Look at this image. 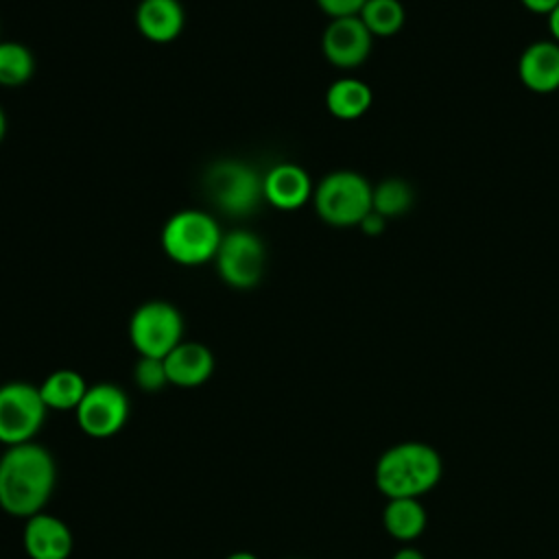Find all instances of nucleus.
<instances>
[{
  "label": "nucleus",
  "instance_id": "nucleus-1",
  "mask_svg": "<svg viewBox=\"0 0 559 559\" xmlns=\"http://www.w3.org/2000/svg\"><path fill=\"white\" fill-rule=\"evenodd\" d=\"M55 483V459L35 441L9 445L0 456V509L13 518L26 520L44 511Z\"/></svg>",
  "mask_w": 559,
  "mask_h": 559
},
{
  "label": "nucleus",
  "instance_id": "nucleus-2",
  "mask_svg": "<svg viewBox=\"0 0 559 559\" xmlns=\"http://www.w3.org/2000/svg\"><path fill=\"white\" fill-rule=\"evenodd\" d=\"M443 476L441 454L424 441H402L386 448L373 469L376 487L389 498H421Z\"/></svg>",
  "mask_w": 559,
  "mask_h": 559
},
{
  "label": "nucleus",
  "instance_id": "nucleus-3",
  "mask_svg": "<svg viewBox=\"0 0 559 559\" xmlns=\"http://www.w3.org/2000/svg\"><path fill=\"white\" fill-rule=\"evenodd\" d=\"M262 177L249 162L218 159L205 168L201 186L221 214L245 218L264 203Z\"/></svg>",
  "mask_w": 559,
  "mask_h": 559
},
{
  "label": "nucleus",
  "instance_id": "nucleus-4",
  "mask_svg": "<svg viewBox=\"0 0 559 559\" xmlns=\"http://www.w3.org/2000/svg\"><path fill=\"white\" fill-rule=\"evenodd\" d=\"M221 240L223 229L218 221L194 207L170 214L159 234L166 258L181 266H199L214 260Z\"/></svg>",
  "mask_w": 559,
  "mask_h": 559
},
{
  "label": "nucleus",
  "instance_id": "nucleus-5",
  "mask_svg": "<svg viewBox=\"0 0 559 559\" xmlns=\"http://www.w3.org/2000/svg\"><path fill=\"white\" fill-rule=\"evenodd\" d=\"M373 186L356 170L328 173L312 192L317 216L332 227H358L371 212Z\"/></svg>",
  "mask_w": 559,
  "mask_h": 559
},
{
  "label": "nucleus",
  "instance_id": "nucleus-6",
  "mask_svg": "<svg viewBox=\"0 0 559 559\" xmlns=\"http://www.w3.org/2000/svg\"><path fill=\"white\" fill-rule=\"evenodd\" d=\"M129 341L138 356L166 358L183 341V317L170 301H144L129 319Z\"/></svg>",
  "mask_w": 559,
  "mask_h": 559
},
{
  "label": "nucleus",
  "instance_id": "nucleus-7",
  "mask_svg": "<svg viewBox=\"0 0 559 559\" xmlns=\"http://www.w3.org/2000/svg\"><path fill=\"white\" fill-rule=\"evenodd\" d=\"M218 277L236 290H249L260 284L266 266L262 238L251 229H231L223 234L214 255Z\"/></svg>",
  "mask_w": 559,
  "mask_h": 559
},
{
  "label": "nucleus",
  "instance_id": "nucleus-8",
  "mask_svg": "<svg viewBox=\"0 0 559 559\" xmlns=\"http://www.w3.org/2000/svg\"><path fill=\"white\" fill-rule=\"evenodd\" d=\"M46 404L37 384L7 382L0 386V443L20 445L35 439L46 421Z\"/></svg>",
  "mask_w": 559,
  "mask_h": 559
},
{
  "label": "nucleus",
  "instance_id": "nucleus-9",
  "mask_svg": "<svg viewBox=\"0 0 559 559\" xmlns=\"http://www.w3.org/2000/svg\"><path fill=\"white\" fill-rule=\"evenodd\" d=\"M129 397L114 382L90 384L74 411L76 426L94 439H107L122 430L129 419Z\"/></svg>",
  "mask_w": 559,
  "mask_h": 559
},
{
  "label": "nucleus",
  "instance_id": "nucleus-10",
  "mask_svg": "<svg viewBox=\"0 0 559 559\" xmlns=\"http://www.w3.org/2000/svg\"><path fill=\"white\" fill-rule=\"evenodd\" d=\"M371 46L373 35L367 31L358 15L330 20L321 35L323 57L341 70H354L362 66L371 55Z\"/></svg>",
  "mask_w": 559,
  "mask_h": 559
},
{
  "label": "nucleus",
  "instance_id": "nucleus-11",
  "mask_svg": "<svg viewBox=\"0 0 559 559\" xmlns=\"http://www.w3.org/2000/svg\"><path fill=\"white\" fill-rule=\"evenodd\" d=\"M264 201L282 212H293L312 201L314 183L304 166L293 162H280L271 166L262 177Z\"/></svg>",
  "mask_w": 559,
  "mask_h": 559
},
{
  "label": "nucleus",
  "instance_id": "nucleus-12",
  "mask_svg": "<svg viewBox=\"0 0 559 559\" xmlns=\"http://www.w3.org/2000/svg\"><path fill=\"white\" fill-rule=\"evenodd\" d=\"M22 544L31 559H68L74 546L68 524L46 511L26 518Z\"/></svg>",
  "mask_w": 559,
  "mask_h": 559
},
{
  "label": "nucleus",
  "instance_id": "nucleus-13",
  "mask_svg": "<svg viewBox=\"0 0 559 559\" xmlns=\"http://www.w3.org/2000/svg\"><path fill=\"white\" fill-rule=\"evenodd\" d=\"M518 76L535 94L559 90V44L552 39L528 44L518 59Z\"/></svg>",
  "mask_w": 559,
  "mask_h": 559
},
{
  "label": "nucleus",
  "instance_id": "nucleus-14",
  "mask_svg": "<svg viewBox=\"0 0 559 559\" xmlns=\"http://www.w3.org/2000/svg\"><path fill=\"white\" fill-rule=\"evenodd\" d=\"M168 384L179 389H194L210 380L214 371V354L197 341H181L164 358Z\"/></svg>",
  "mask_w": 559,
  "mask_h": 559
},
{
  "label": "nucleus",
  "instance_id": "nucleus-15",
  "mask_svg": "<svg viewBox=\"0 0 559 559\" xmlns=\"http://www.w3.org/2000/svg\"><path fill=\"white\" fill-rule=\"evenodd\" d=\"M140 35L153 44L175 41L186 26V11L179 0H140L135 9Z\"/></svg>",
  "mask_w": 559,
  "mask_h": 559
},
{
  "label": "nucleus",
  "instance_id": "nucleus-16",
  "mask_svg": "<svg viewBox=\"0 0 559 559\" xmlns=\"http://www.w3.org/2000/svg\"><path fill=\"white\" fill-rule=\"evenodd\" d=\"M428 524L421 498H389L382 511L384 531L397 542L417 539Z\"/></svg>",
  "mask_w": 559,
  "mask_h": 559
},
{
  "label": "nucleus",
  "instance_id": "nucleus-17",
  "mask_svg": "<svg viewBox=\"0 0 559 559\" xmlns=\"http://www.w3.org/2000/svg\"><path fill=\"white\" fill-rule=\"evenodd\" d=\"M373 103L371 87L360 79H338L325 92V107L338 120H358Z\"/></svg>",
  "mask_w": 559,
  "mask_h": 559
},
{
  "label": "nucleus",
  "instance_id": "nucleus-18",
  "mask_svg": "<svg viewBox=\"0 0 559 559\" xmlns=\"http://www.w3.org/2000/svg\"><path fill=\"white\" fill-rule=\"evenodd\" d=\"M87 386L85 378L74 369H55L41 384H37L48 411H76Z\"/></svg>",
  "mask_w": 559,
  "mask_h": 559
},
{
  "label": "nucleus",
  "instance_id": "nucleus-19",
  "mask_svg": "<svg viewBox=\"0 0 559 559\" xmlns=\"http://www.w3.org/2000/svg\"><path fill=\"white\" fill-rule=\"evenodd\" d=\"M415 201L411 183L402 177H386L371 190V210L382 218L404 216Z\"/></svg>",
  "mask_w": 559,
  "mask_h": 559
},
{
  "label": "nucleus",
  "instance_id": "nucleus-20",
  "mask_svg": "<svg viewBox=\"0 0 559 559\" xmlns=\"http://www.w3.org/2000/svg\"><path fill=\"white\" fill-rule=\"evenodd\" d=\"M358 17L373 37H391L402 31L406 11L400 0H367Z\"/></svg>",
  "mask_w": 559,
  "mask_h": 559
},
{
  "label": "nucleus",
  "instance_id": "nucleus-21",
  "mask_svg": "<svg viewBox=\"0 0 559 559\" xmlns=\"http://www.w3.org/2000/svg\"><path fill=\"white\" fill-rule=\"evenodd\" d=\"M35 57L22 41H0V85L20 87L31 81Z\"/></svg>",
  "mask_w": 559,
  "mask_h": 559
},
{
  "label": "nucleus",
  "instance_id": "nucleus-22",
  "mask_svg": "<svg viewBox=\"0 0 559 559\" xmlns=\"http://www.w3.org/2000/svg\"><path fill=\"white\" fill-rule=\"evenodd\" d=\"M133 380L138 389L146 393H157L168 384L164 358H151V356H140L135 367H133Z\"/></svg>",
  "mask_w": 559,
  "mask_h": 559
},
{
  "label": "nucleus",
  "instance_id": "nucleus-23",
  "mask_svg": "<svg viewBox=\"0 0 559 559\" xmlns=\"http://www.w3.org/2000/svg\"><path fill=\"white\" fill-rule=\"evenodd\" d=\"M314 2H317V7H319L330 20H334V17L358 15L367 0H314Z\"/></svg>",
  "mask_w": 559,
  "mask_h": 559
},
{
  "label": "nucleus",
  "instance_id": "nucleus-24",
  "mask_svg": "<svg viewBox=\"0 0 559 559\" xmlns=\"http://www.w3.org/2000/svg\"><path fill=\"white\" fill-rule=\"evenodd\" d=\"M367 236H380L382 231H384V227H386V218H382L380 214H376L373 210L360 221V225H358Z\"/></svg>",
  "mask_w": 559,
  "mask_h": 559
},
{
  "label": "nucleus",
  "instance_id": "nucleus-25",
  "mask_svg": "<svg viewBox=\"0 0 559 559\" xmlns=\"http://www.w3.org/2000/svg\"><path fill=\"white\" fill-rule=\"evenodd\" d=\"M520 2L526 11L537 15H550L559 7V0H520Z\"/></svg>",
  "mask_w": 559,
  "mask_h": 559
},
{
  "label": "nucleus",
  "instance_id": "nucleus-26",
  "mask_svg": "<svg viewBox=\"0 0 559 559\" xmlns=\"http://www.w3.org/2000/svg\"><path fill=\"white\" fill-rule=\"evenodd\" d=\"M391 559H426V555L415 546H402L393 552Z\"/></svg>",
  "mask_w": 559,
  "mask_h": 559
},
{
  "label": "nucleus",
  "instance_id": "nucleus-27",
  "mask_svg": "<svg viewBox=\"0 0 559 559\" xmlns=\"http://www.w3.org/2000/svg\"><path fill=\"white\" fill-rule=\"evenodd\" d=\"M548 28H550L552 41H557V44H559V7L548 15Z\"/></svg>",
  "mask_w": 559,
  "mask_h": 559
},
{
  "label": "nucleus",
  "instance_id": "nucleus-28",
  "mask_svg": "<svg viewBox=\"0 0 559 559\" xmlns=\"http://www.w3.org/2000/svg\"><path fill=\"white\" fill-rule=\"evenodd\" d=\"M225 559H258V555H253V552H249V550H236V552L227 555Z\"/></svg>",
  "mask_w": 559,
  "mask_h": 559
},
{
  "label": "nucleus",
  "instance_id": "nucleus-29",
  "mask_svg": "<svg viewBox=\"0 0 559 559\" xmlns=\"http://www.w3.org/2000/svg\"><path fill=\"white\" fill-rule=\"evenodd\" d=\"M4 133H7V116H4V109L0 107V142L4 140Z\"/></svg>",
  "mask_w": 559,
  "mask_h": 559
}]
</instances>
